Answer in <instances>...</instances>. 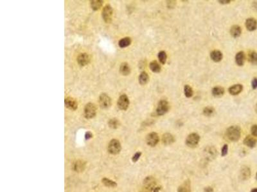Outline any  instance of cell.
Masks as SVG:
<instances>
[{
    "label": "cell",
    "instance_id": "cell-28",
    "mask_svg": "<svg viewBox=\"0 0 257 192\" xmlns=\"http://www.w3.org/2000/svg\"><path fill=\"white\" fill-rule=\"evenodd\" d=\"M248 60L253 65H257V52L251 51L248 54Z\"/></svg>",
    "mask_w": 257,
    "mask_h": 192
},
{
    "label": "cell",
    "instance_id": "cell-29",
    "mask_svg": "<svg viewBox=\"0 0 257 192\" xmlns=\"http://www.w3.org/2000/svg\"><path fill=\"white\" fill-rule=\"evenodd\" d=\"M131 44V39L130 37H124L120 39L118 42V46L121 48L127 47Z\"/></svg>",
    "mask_w": 257,
    "mask_h": 192
},
{
    "label": "cell",
    "instance_id": "cell-38",
    "mask_svg": "<svg viewBox=\"0 0 257 192\" xmlns=\"http://www.w3.org/2000/svg\"><path fill=\"white\" fill-rule=\"evenodd\" d=\"M251 132L253 136L257 137V125H253L251 128Z\"/></svg>",
    "mask_w": 257,
    "mask_h": 192
},
{
    "label": "cell",
    "instance_id": "cell-16",
    "mask_svg": "<svg viewBox=\"0 0 257 192\" xmlns=\"http://www.w3.org/2000/svg\"><path fill=\"white\" fill-rule=\"evenodd\" d=\"M250 176L251 170L250 168L247 166H243L240 171V178L243 181H246L250 178Z\"/></svg>",
    "mask_w": 257,
    "mask_h": 192
},
{
    "label": "cell",
    "instance_id": "cell-6",
    "mask_svg": "<svg viewBox=\"0 0 257 192\" xmlns=\"http://www.w3.org/2000/svg\"><path fill=\"white\" fill-rule=\"evenodd\" d=\"M99 105L102 109H107L111 105V99L107 94L103 93L100 95Z\"/></svg>",
    "mask_w": 257,
    "mask_h": 192
},
{
    "label": "cell",
    "instance_id": "cell-2",
    "mask_svg": "<svg viewBox=\"0 0 257 192\" xmlns=\"http://www.w3.org/2000/svg\"><path fill=\"white\" fill-rule=\"evenodd\" d=\"M84 117L88 118L91 119L93 117H95L97 114V108L95 105V104L89 102L84 107Z\"/></svg>",
    "mask_w": 257,
    "mask_h": 192
},
{
    "label": "cell",
    "instance_id": "cell-34",
    "mask_svg": "<svg viewBox=\"0 0 257 192\" xmlns=\"http://www.w3.org/2000/svg\"><path fill=\"white\" fill-rule=\"evenodd\" d=\"M102 182L104 183V185L106 186H107V187L114 188V187L116 186V185H117L114 181H112L110 179H107V178H104L102 179Z\"/></svg>",
    "mask_w": 257,
    "mask_h": 192
},
{
    "label": "cell",
    "instance_id": "cell-27",
    "mask_svg": "<svg viewBox=\"0 0 257 192\" xmlns=\"http://www.w3.org/2000/svg\"><path fill=\"white\" fill-rule=\"evenodd\" d=\"M149 67L151 70L154 73H158L161 71V66L156 60H154L151 62L149 64Z\"/></svg>",
    "mask_w": 257,
    "mask_h": 192
},
{
    "label": "cell",
    "instance_id": "cell-17",
    "mask_svg": "<svg viewBox=\"0 0 257 192\" xmlns=\"http://www.w3.org/2000/svg\"><path fill=\"white\" fill-rule=\"evenodd\" d=\"M243 90V86L241 84H235L231 86L229 89V93L232 95H237L239 94Z\"/></svg>",
    "mask_w": 257,
    "mask_h": 192
},
{
    "label": "cell",
    "instance_id": "cell-36",
    "mask_svg": "<svg viewBox=\"0 0 257 192\" xmlns=\"http://www.w3.org/2000/svg\"><path fill=\"white\" fill-rule=\"evenodd\" d=\"M228 146L227 145V144H224L221 150V156L222 157H224L228 154Z\"/></svg>",
    "mask_w": 257,
    "mask_h": 192
},
{
    "label": "cell",
    "instance_id": "cell-41",
    "mask_svg": "<svg viewBox=\"0 0 257 192\" xmlns=\"http://www.w3.org/2000/svg\"><path fill=\"white\" fill-rule=\"evenodd\" d=\"M204 192H213V189L211 186H207L204 189Z\"/></svg>",
    "mask_w": 257,
    "mask_h": 192
},
{
    "label": "cell",
    "instance_id": "cell-44",
    "mask_svg": "<svg viewBox=\"0 0 257 192\" xmlns=\"http://www.w3.org/2000/svg\"><path fill=\"white\" fill-rule=\"evenodd\" d=\"M251 192H257V188H254V189H253V190L251 191Z\"/></svg>",
    "mask_w": 257,
    "mask_h": 192
},
{
    "label": "cell",
    "instance_id": "cell-45",
    "mask_svg": "<svg viewBox=\"0 0 257 192\" xmlns=\"http://www.w3.org/2000/svg\"><path fill=\"white\" fill-rule=\"evenodd\" d=\"M255 111L257 113V103H256V105L255 106Z\"/></svg>",
    "mask_w": 257,
    "mask_h": 192
},
{
    "label": "cell",
    "instance_id": "cell-39",
    "mask_svg": "<svg viewBox=\"0 0 257 192\" xmlns=\"http://www.w3.org/2000/svg\"><path fill=\"white\" fill-rule=\"evenodd\" d=\"M251 86L253 90L257 89V78H254L251 82Z\"/></svg>",
    "mask_w": 257,
    "mask_h": 192
},
{
    "label": "cell",
    "instance_id": "cell-9",
    "mask_svg": "<svg viewBox=\"0 0 257 192\" xmlns=\"http://www.w3.org/2000/svg\"><path fill=\"white\" fill-rule=\"evenodd\" d=\"M113 9L110 5H106L103 9L102 16L104 21L110 23L112 20V15H113Z\"/></svg>",
    "mask_w": 257,
    "mask_h": 192
},
{
    "label": "cell",
    "instance_id": "cell-15",
    "mask_svg": "<svg viewBox=\"0 0 257 192\" xmlns=\"http://www.w3.org/2000/svg\"><path fill=\"white\" fill-rule=\"evenodd\" d=\"M246 27L250 31H253L257 28V21L254 18H248L246 21Z\"/></svg>",
    "mask_w": 257,
    "mask_h": 192
},
{
    "label": "cell",
    "instance_id": "cell-18",
    "mask_svg": "<svg viewBox=\"0 0 257 192\" xmlns=\"http://www.w3.org/2000/svg\"><path fill=\"white\" fill-rule=\"evenodd\" d=\"M235 62L237 65L238 66H244L245 60H246V55L243 51H239L235 55Z\"/></svg>",
    "mask_w": 257,
    "mask_h": 192
},
{
    "label": "cell",
    "instance_id": "cell-11",
    "mask_svg": "<svg viewBox=\"0 0 257 192\" xmlns=\"http://www.w3.org/2000/svg\"><path fill=\"white\" fill-rule=\"evenodd\" d=\"M65 106L67 108L71 110H76L78 108V103L76 100L71 97H68L64 100Z\"/></svg>",
    "mask_w": 257,
    "mask_h": 192
},
{
    "label": "cell",
    "instance_id": "cell-32",
    "mask_svg": "<svg viewBox=\"0 0 257 192\" xmlns=\"http://www.w3.org/2000/svg\"><path fill=\"white\" fill-rule=\"evenodd\" d=\"M108 125L112 129H117L120 126V121L117 118H114L110 120V121L108 122Z\"/></svg>",
    "mask_w": 257,
    "mask_h": 192
},
{
    "label": "cell",
    "instance_id": "cell-4",
    "mask_svg": "<svg viewBox=\"0 0 257 192\" xmlns=\"http://www.w3.org/2000/svg\"><path fill=\"white\" fill-rule=\"evenodd\" d=\"M200 141V136L196 133L190 134L186 138V145L189 147H195L198 145Z\"/></svg>",
    "mask_w": 257,
    "mask_h": 192
},
{
    "label": "cell",
    "instance_id": "cell-43",
    "mask_svg": "<svg viewBox=\"0 0 257 192\" xmlns=\"http://www.w3.org/2000/svg\"><path fill=\"white\" fill-rule=\"evenodd\" d=\"M161 187L160 186H158V187H155L154 189V190H153V191L154 192H160V190H161Z\"/></svg>",
    "mask_w": 257,
    "mask_h": 192
},
{
    "label": "cell",
    "instance_id": "cell-40",
    "mask_svg": "<svg viewBox=\"0 0 257 192\" xmlns=\"http://www.w3.org/2000/svg\"><path fill=\"white\" fill-rule=\"evenodd\" d=\"M93 137V134L91 132H87L85 134V140H89Z\"/></svg>",
    "mask_w": 257,
    "mask_h": 192
},
{
    "label": "cell",
    "instance_id": "cell-5",
    "mask_svg": "<svg viewBox=\"0 0 257 192\" xmlns=\"http://www.w3.org/2000/svg\"><path fill=\"white\" fill-rule=\"evenodd\" d=\"M170 109L169 103L166 100H161L158 104L156 108V114L159 116H162L166 114Z\"/></svg>",
    "mask_w": 257,
    "mask_h": 192
},
{
    "label": "cell",
    "instance_id": "cell-24",
    "mask_svg": "<svg viewBox=\"0 0 257 192\" xmlns=\"http://www.w3.org/2000/svg\"><path fill=\"white\" fill-rule=\"evenodd\" d=\"M73 167V170L76 172H82L85 167V163L84 162L81 161V160H78V161H76L74 163Z\"/></svg>",
    "mask_w": 257,
    "mask_h": 192
},
{
    "label": "cell",
    "instance_id": "cell-19",
    "mask_svg": "<svg viewBox=\"0 0 257 192\" xmlns=\"http://www.w3.org/2000/svg\"><path fill=\"white\" fill-rule=\"evenodd\" d=\"M210 57L211 59L215 62H219L222 60L223 58L222 53L219 50H214L210 53Z\"/></svg>",
    "mask_w": 257,
    "mask_h": 192
},
{
    "label": "cell",
    "instance_id": "cell-7",
    "mask_svg": "<svg viewBox=\"0 0 257 192\" xmlns=\"http://www.w3.org/2000/svg\"><path fill=\"white\" fill-rule=\"evenodd\" d=\"M217 154V150L213 146H207L204 150V156L208 161H213Z\"/></svg>",
    "mask_w": 257,
    "mask_h": 192
},
{
    "label": "cell",
    "instance_id": "cell-31",
    "mask_svg": "<svg viewBox=\"0 0 257 192\" xmlns=\"http://www.w3.org/2000/svg\"><path fill=\"white\" fill-rule=\"evenodd\" d=\"M184 93L186 98H192L193 94L192 88L189 85H186L184 86Z\"/></svg>",
    "mask_w": 257,
    "mask_h": 192
},
{
    "label": "cell",
    "instance_id": "cell-42",
    "mask_svg": "<svg viewBox=\"0 0 257 192\" xmlns=\"http://www.w3.org/2000/svg\"><path fill=\"white\" fill-rule=\"evenodd\" d=\"M219 2L221 4L224 5V4H228V3H230L231 2V1H230V0H225V1H224V0H219Z\"/></svg>",
    "mask_w": 257,
    "mask_h": 192
},
{
    "label": "cell",
    "instance_id": "cell-30",
    "mask_svg": "<svg viewBox=\"0 0 257 192\" xmlns=\"http://www.w3.org/2000/svg\"><path fill=\"white\" fill-rule=\"evenodd\" d=\"M103 5V2L101 0H93L91 2V6L93 10H98Z\"/></svg>",
    "mask_w": 257,
    "mask_h": 192
},
{
    "label": "cell",
    "instance_id": "cell-26",
    "mask_svg": "<svg viewBox=\"0 0 257 192\" xmlns=\"http://www.w3.org/2000/svg\"><path fill=\"white\" fill-rule=\"evenodd\" d=\"M190 182L189 180L186 181L177 189V192H190Z\"/></svg>",
    "mask_w": 257,
    "mask_h": 192
},
{
    "label": "cell",
    "instance_id": "cell-10",
    "mask_svg": "<svg viewBox=\"0 0 257 192\" xmlns=\"http://www.w3.org/2000/svg\"><path fill=\"white\" fill-rule=\"evenodd\" d=\"M129 99L126 94H123L120 96L117 101V105L121 110H127L129 106Z\"/></svg>",
    "mask_w": 257,
    "mask_h": 192
},
{
    "label": "cell",
    "instance_id": "cell-3",
    "mask_svg": "<svg viewBox=\"0 0 257 192\" xmlns=\"http://www.w3.org/2000/svg\"><path fill=\"white\" fill-rule=\"evenodd\" d=\"M121 144L118 140L113 139L111 140L108 145V151L111 154H118L121 151Z\"/></svg>",
    "mask_w": 257,
    "mask_h": 192
},
{
    "label": "cell",
    "instance_id": "cell-33",
    "mask_svg": "<svg viewBox=\"0 0 257 192\" xmlns=\"http://www.w3.org/2000/svg\"><path fill=\"white\" fill-rule=\"evenodd\" d=\"M158 59L160 62V63L161 64H165L167 62V55L165 51H161L158 55Z\"/></svg>",
    "mask_w": 257,
    "mask_h": 192
},
{
    "label": "cell",
    "instance_id": "cell-23",
    "mask_svg": "<svg viewBox=\"0 0 257 192\" xmlns=\"http://www.w3.org/2000/svg\"><path fill=\"white\" fill-rule=\"evenodd\" d=\"M225 90L224 89L222 86H217L213 87L212 89V95L214 96V97L216 98H219L222 96L224 94Z\"/></svg>",
    "mask_w": 257,
    "mask_h": 192
},
{
    "label": "cell",
    "instance_id": "cell-20",
    "mask_svg": "<svg viewBox=\"0 0 257 192\" xmlns=\"http://www.w3.org/2000/svg\"><path fill=\"white\" fill-rule=\"evenodd\" d=\"M256 140L253 138L251 136L248 135L247 137L244 138V144L246 145V146H247L248 147H250V148H253L256 146Z\"/></svg>",
    "mask_w": 257,
    "mask_h": 192
},
{
    "label": "cell",
    "instance_id": "cell-21",
    "mask_svg": "<svg viewBox=\"0 0 257 192\" xmlns=\"http://www.w3.org/2000/svg\"><path fill=\"white\" fill-rule=\"evenodd\" d=\"M242 34V29L238 25L233 26L230 29V34L233 38H238Z\"/></svg>",
    "mask_w": 257,
    "mask_h": 192
},
{
    "label": "cell",
    "instance_id": "cell-35",
    "mask_svg": "<svg viewBox=\"0 0 257 192\" xmlns=\"http://www.w3.org/2000/svg\"><path fill=\"white\" fill-rule=\"evenodd\" d=\"M215 112V109L212 106H206L203 110V114L205 116H212Z\"/></svg>",
    "mask_w": 257,
    "mask_h": 192
},
{
    "label": "cell",
    "instance_id": "cell-14",
    "mask_svg": "<svg viewBox=\"0 0 257 192\" xmlns=\"http://www.w3.org/2000/svg\"><path fill=\"white\" fill-rule=\"evenodd\" d=\"M175 142V138L174 136L168 133L163 134L162 136V142L165 146H170Z\"/></svg>",
    "mask_w": 257,
    "mask_h": 192
},
{
    "label": "cell",
    "instance_id": "cell-12",
    "mask_svg": "<svg viewBox=\"0 0 257 192\" xmlns=\"http://www.w3.org/2000/svg\"><path fill=\"white\" fill-rule=\"evenodd\" d=\"M90 62V57L87 53H81L77 57V62L81 66L88 65Z\"/></svg>",
    "mask_w": 257,
    "mask_h": 192
},
{
    "label": "cell",
    "instance_id": "cell-1",
    "mask_svg": "<svg viewBox=\"0 0 257 192\" xmlns=\"http://www.w3.org/2000/svg\"><path fill=\"white\" fill-rule=\"evenodd\" d=\"M226 136L231 142L238 141L241 137V129L238 126H231L226 130Z\"/></svg>",
    "mask_w": 257,
    "mask_h": 192
},
{
    "label": "cell",
    "instance_id": "cell-13",
    "mask_svg": "<svg viewBox=\"0 0 257 192\" xmlns=\"http://www.w3.org/2000/svg\"><path fill=\"white\" fill-rule=\"evenodd\" d=\"M143 184L146 188L149 190H154V189L155 188V185H156L154 178H152V176H148V177H147L144 180Z\"/></svg>",
    "mask_w": 257,
    "mask_h": 192
},
{
    "label": "cell",
    "instance_id": "cell-22",
    "mask_svg": "<svg viewBox=\"0 0 257 192\" xmlns=\"http://www.w3.org/2000/svg\"><path fill=\"white\" fill-rule=\"evenodd\" d=\"M120 73L123 76H127L131 73V68L127 62H123L120 67Z\"/></svg>",
    "mask_w": 257,
    "mask_h": 192
},
{
    "label": "cell",
    "instance_id": "cell-46",
    "mask_svg": "<svg viewBox=\"0 0 257 192\" xmlns=\"http://www.w3.org/2000/svg\"><path fill=\"white\" fill-rule=\"evenodd\" d=\"M256 180H257V173H256Z\"/></svg>",
    "mask_w": 257,
    "mask_h": 192
},
{
    "label": "cell",
    "instance_id": "cell-8",
    "mask_svg": "<svg viewBox=\"0 0 257 192\" xmlns=\"http://www.w3.org/2000/svg\"><path fill=\"white\" fill-rule=\"evenodd\" d=\"M159 141L160 137L158 136V134L156 133L152 132L147 135L146 142L148 146L151 147H155L158 143Z\"/></svg>",
    "mask_w": 257,
    "mask_h": 192
},
{
    "label": "cell",
    "instance_id": "cell-37",
    "mask_svg": "<svg viewBox=\"0 0 257 192\" xmlns=\"http://www.w3.org/2000/svg\"><path fill=\"white\" fill-rule=\"evenodd\" d=\"M141 155H142V153H140V152H137V153H135V154L133 156V157H132V162H135V163L138 162V160L139 159Z\"/></svg>",
    "mask_w": 257,
    "mask_h": 192
},
{
    "label": "cell",
    "instance_id": "cell-25",
    "mask_svg": "<svg viewBox=\"0 0 257 192\" xmlns=\"http://www.w3.org/2000/svg\"><path fill=\"white\" fill-rule=\"evenodd\" d=\"M149 77L148 74L146 73V72H142V73L139 74V78H138V81L140 85H144L145 84H147L149 82Z\"/></svg>",
    "mask_w": 257,
    "mask_h": 192
}]
</instances>
